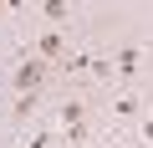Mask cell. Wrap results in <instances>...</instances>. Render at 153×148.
<instances>
[{"instance_id":"obj_5","label":"cell","mask_w":153,"mask_h":148,"mask_svg":"<svg viewBox=\"0 0 153 148\" xmlns=\"http://www.w3.org/2000/svg\"><path fill=\"white\" fill-rule=\"evenodd\" d=\"M82 118H87V107L76 102V97H66V102H61V112H56V123H61V128H82Z\"/></svg>"},{"instance_id":"obj_10","label":"cell","mask_w":153,"mask_h":148,"mask_svg":"<svg viewBox=\"0 0 153 148\" xmlns=\"http://www.w3.org/2000/svg\"><path fill=\"white\" fill-rule=\"evenodd\" d=\"M138 133H143V143H148V148H153V107H148V112H143V123H138Z\"/></svg>"},{"instance_id":"obj_6","label":"cell","mask_w":153,"mask_h":148,"mask_svg":"<svg viewBox=\"0 0 153 148\" xmlns=\"http://www.w3.org/2000/svg\"><path fill=\"white\" fill-rule=\"evenodd\" d=\"M112 118H117V123L138 118V92H117V97H112Z\"/></svg>"},{"instance_id":"obj_8","label":"cell","mask_w":153,"mask_h":148,"mask_svg":"<svg viewBox=\"0 0 153 148\" xmlns=\"http://www.w3.org/2000/svg\"><path fill=\"white\" fill-rule=\"evenodd\" d=\"M36 102H41V92H16V107H10V112H16V123H26V118L36 112Z\"/></svg>"},{"instance_id":"obj_2","label":"cell","mask_w":153,"mask_h":148,"mask_svg":"<svg viewBox=\"0 0 153 148\" xmlns=\"http://www.w3.org/2000/svg\"><path fill=\"white\" fill-rule=\"evenodd\" d=\"M46 66H51V61H41V56H26V61L16 66V92H41V82H46Z\"/></svg>"},{"instance_id":"obj_9","label":"cell","mask_w":153,"mask_h":148,"mask_svg":"<svg viewBox=\"0 0 153 148\" xmlns=\"http://www.w3.org/2000/svg\"><path fill=\"white\" fill-rule=\"evenodd\" d=\"M21 148H51V128H36V133H31Z\"/></svg>"},{"instance_id":"obj_7","label":"cell","mask_w":153,"mask_h":148,"mask_svg":"<svg viewBox=\"0 0 153 148\" xmlns=\"http://www.w3.org/2000/svg\"><path fill=\"white\" fill-rule=\"evenodd\" d=\"M41 16H46L51 26H66V16H71V0H41Z\"/></svg>"},{"instance_id":"obj_3","label":"cell","mask_w":153,"mask_h":148,"mask_svg":"<svg viewBox=\"0 0 153 148\" xmlns=\"http://www.w3.org/2000/svg\"><path fill=\"white\" fill-rule=\"evenodd\" d=\"M36 56H41V61H61V56H66V36H61V26L41 31V41H36Z\"/></svg>"},{"instance_id":"obj_12","label":"cell","mask_w":153,"mask_h":148,"mask_svg":"<svg viewBox=\"0 0 153 148\" xmlns=\"http://www.w3.org/2000/svg\"><path fill=\"white\" fill-rule=\"evenodd\" d=\"M0 10H5V0H0Z\"/></svg>"},{"instance_id":"obj_4","label":"cell","mask_w":153,"mask_h":148,"mask_svg":"<svg viewBox=\"0 0 153 148\" xmlns=\"http://www.w3.org/2000/svg\"><path fill=\"white\" fill-rule=\"evenodd\" d=\"M112 66H117V77H123V82H133V77H138V66H143V46H117Z\"/></svg>"},{"instance_id":"obj_11","label":"cell","mask_w":153,"mask_h":148,"mask_svg":"<svg viewBox=\"0 0 153 148\" xmlns=\"http://www.w3.org/2000/svg\"><path fill=\"white\" fill-rule=\"evenodd\" d=\"M102 148H117V143H112V138H107V143H102Z\"/></svg>"},{"instance_id":"obj_1","label":"cell","mask_w":153,"mask_h":148,"mask_svg":"<svg viewBox=\"0 0 153 148\" xmlns=\"http://www.w3.org/2000/svg\"><path fill=\"white\" fill-rule=\"evenodd\" d=\"M61 71H71V77H97V82H107L112 77V56H97V51H66L61 56Z\"/></svg>"}]
</instances>
